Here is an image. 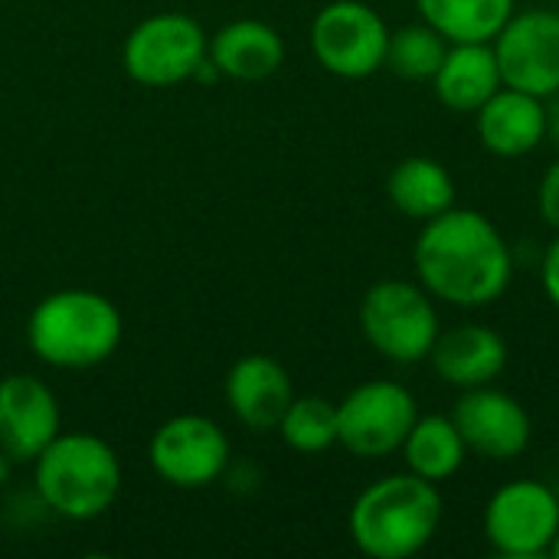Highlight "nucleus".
<instances>
[{
  "instance_id": "f8f14e48",
  "label": "nucleus",
  "mask_w": 559,
  "mask_h": 559,
  "mask_svg": "<svg viewBox=\"0 0 559 559\" xmlns=\"http://www.w3.org/2000/svg\"><path fill=\"white\" fill-rule=\"evenodd\" d=\"M452 419L468 445V452L491 459V462H511L527 452L534 423L531 413L521 406L518 396L488 386L462 390Z\"/></svg>"
},
{
  "instance_id": "39448f33",
  "label": "nucleus",
  "mask_w": 559,
  "mask_h": 559,
  "mask_svg": "<svg viewBox=\"0 0 559 559\" xmlns=\"http://www.w3.org/2000/svg\"><path fill=\"white\" fill-rule=\"evenodd\" d=\"M360 331L380 357L419 364L439 337V311L423 285L386 278L367 288L360 301Z\"/></svg>"
},
{
  "instance_id": "f257e3e1",
  "label": "nucleus",
  "mask_w": 559,
  "mask_h": 559,
  "mask_svg": "<svg viewBox=\"0 0 559 559\" xmlns=\"http://www.w3.org/2000/svg\"><path fill=\"white\" fill-rule=\"evenodd\" d=\"M413 262L419 285L459 308H485L498 301L514 275L511 246L501 229L478 210L452 206L426 219Z\"/></svg>"
},
{
  "instance_id": "9b49d317",
  "label": "nucleus",
  "mask_w": 559,
  "mask_h": 559,
  "mask_svg": "<svg viewBox=\"0 0 559 559\" xmlns=\"http://www.w3.org/2000/svg\"><path fill=\"white\" fill-rule=\"evenodd\" d=\"M151 468L174 488H206L229 465V439L206 416H174L167 419L147 449Z\"/></svg>"
},
{
  "instance_id": "7ed1b4c3",
  "label": "nucleus",
  "mask_w": 559,
  "mask_h": 559,
  "mask_svg": "<svg viewBox=\"0 0 559 559\" xmlns=\"http://www.w3.org/2000/svg\"><path fill=\"white\" fill-rule=\"evenodd\" d=\"M29 350L59 370H88L105 364L121 344V314L111 298L88 288L46 295L26 321Z\"/></svg>"
},
{
  "instance_id": "9d476101",
  "label": "nucleus",
  "mask_w": 559,
  "mask_h": 559,
  "mask_svg": "<svg viewBox=\"0 0 559 559\" xmlns=\"http://www.w3.org/2000/svg\"><path fill=\"white\" fill-rule=\"evenodd\" d=\"M501 82L508 88L531 92L537 98L559 95V13L537 10H514V16L501 26L491 39Z\"/></svg>"
},
{
  "instance_id": "4be33fe9",
  "label": "nucleus",
  "mask_w": 559,
  "mask_h": 559,
  "mask_svg": "<svg viewBox=\"0 0 559 559\" xmlns=\"http://www.w3.org/2000/svg\"><path fill=\"white\" fill-rule=\"evenodd\" d=\"M445 49H449L445 36H439L429 23H409V26L390 29L383 69L409 82H426V79L432 82Z\"/></svg>"
},
{
  "instance_id": "a878e982",
  "label": "nucleus",
  "mask_w": 559,
  "mask_h": 559,
  "mask_svg": "<svg viewBox=\"0 0 559 559\" xmlns=\"http://www.w3.org/2000/svg\"><path fill=\"white\" fill-rule=\"evenodd\" d=\"M10 468H13V462H10V455L0 449V488L7 485V478H10Z\"/></svg>"
},
{
  "instance_id": "b1692460",
  "label": "nucleus",
  "mask_w": 559,
  "mask_h": 559,
  "mask_svg": "<svg viewBox=\"0 0 559 559\" xmlns=\"http://www.w3.org/2000/svg\"><path fill=\"white\" fill-rule=\"evenodd\" d=\"M537 206H540V216L547 219V226H554L559 233V157L547 167V174L540 180Z\"/></svg>"
},
{
  "instance_id": "f03ea898",
  "label": "nucleus",
  "mask_w": 559,
  "mask_h": 559,
  "mask_svg": "<svg viewBox=\"0 0 559 559\" xmlns=\"http://www.w3.org/2000/svg\"><path fill=\"white\" fill-rule=\"evenodd\" d=\"M350 537L373 559L416 557L442 524V495L436 481L413 472L373 481L350 508Z\"/></svg>"
},
{
  "instance_id": "393cba45",
  "label": "nucleus",
  "mask_w": 559,
  "mask_h": 559,
  "mask_svg": "<svg viewBox=\"0 0 559 559\" xmlns=\"http://www.w3.org/2000/svg\"><path fill=\"white\" fill-rule=\"evenodd\" d=\"M540 282H544V292H547L550 305L559 308V233H557V239L547 246V252H544V262H540Z\"/></svg>"
},
{
  "instance_id": "f3484780",
  "label": "nucleus",
  "mask_w": 559,
  "mask_h": 559,
  "mask_svg": "<svg viewBox=\"0 0 559 559\" xmlns=\"http://www.w3.org/2000/svg\"><path fill=\"white\" fill-rule=\"evenodd\" d=\"M501 85L504 82L491 43H449L432 75L439 102L462 115H475Z\"/></svg>"
},
{
  "instance_id": "412c9836",
  "label": "nucleus",
  "mask_w": 559,
  "mask_h": 559,
  "mask_svg": "<svg viewBox=\"0 0 559 559\" xmlns=\"http://www.w3.org/2000/svg\"><path fill=\"white\" fill-rule=\"evenodd\" d=\"M518 0H416L423 23L445 43H491L514 16Z\"/></svg>"
},
{
  "instance_id": "2eb2a0df",
  "label": "nucleus",
  "mask_w": 559,
  "mask_h": 559,
  "mask_svg": "<svg viewBox=\"0 0 559 559\" xmlns=\"http://www.w3.org/2000/svg\"><path fill=\"white\" fill-rule=\"evenodd\" d=\"M295 400V386L288 370L262 354H249L233 364L226 373V403L233 416L252 432L278 429L285 409Z\"/></svg>"
},
{
  "instance_id": "aec40b11",
  "label": "nucleus",
  "mask_w": 559,
  "mask_h": 559,
  "mask_svg": "<svg viewBox=\"0 0 559 559\" xmlns=\"http://www.w3.org/2000/svg\"><path fill=\"white\" fill-rule=\"evenodd\" d=\"M400 452L413 475L436 485L459 475L468 459V445L452 416H419Z\"/></svg>"
},
{
  "instance_id": "4468645a",
  "label": "nucleus",
  "mask_w": 559,
  "mask_h": 559,
  "mask_svg": "<svg viewBox=\"0 0 559 559\" xmlns=\"http://www.w3.org/2000/svg\"><path fill=\"white\" fill-rule=\"evenodd\" d=\"M475 128L485 151L498 157H524L537 151L540 141L550 134V111L544 98L501 85L475 111Z\"/></svg>"
},
{
  "instance_id": "5701e85b",
  "label": "nucleus",
  "mask_w": 559,
  "mask_h": 559,
  "mask_svg": "<svg viewBox=\"0 0 559 559\" xmlns=\"http://www.w3.org/2000/svg\"><path fill=\"white\" fill-rule=\"evenodd\" d=\"M278 432L285 445L301 455L328 452L337 442V406L324 396H295L278 423Z\"/></svg>"
},
{
  "instance_id": "0eeeda50",
  "label": "nucleus",
  "mask_w": 559,
  "mask_h": 559,
  "mask_svg": "<svg viewBox=\"0 0 559 559\" xmlns=\"http://www.w3.org/2000/svg\"><path fill=\"white\" fill-rule=\"evenodd\" d=\"M206 56L210 43L203 26L183 13H157L141 20L121 46L124 72L151 88L193 79Z\"/></svg>"
},
{
  "instance_id": "dca6fc26",
  "label": "nucleus",
  "mask_w": 559,
  "mask_h": 559,
  "mask_svg": "<svg viewBox=\"0 0 559 559\" xmlns=\"http://www.w3.org/2000/svg\"><path fill=\"white\" fill-rule=\"evenodd\" d=\"M429 360L436 373L455 390H475L495 383L508 367V344L498 331L485 324H459L439 331Z\"/></svg>"
},
{
  "instance_id": "6e6552de",
  "label": "nucleus",
  "mask_w": 559,
  "mask_h": 559,
  "mask_svg": "<svg viewBox=\"0 0 559 559\" xmlns=\"http://www.w3.org/2000/svg\"><path fill=\"white\" fill-rule=\"evenodd\" d=\"M390 26L364 0H334L311 23L314 59L341 79H367L386 62Z\"/></svg>"
},
{
  "instance_id": "6ab92c4d",
  "label": "nucleus",
  "mask_w": 559,
  "mask_h": 559,
  "mask_svg": "<svg viewBox=\"0 0 559 559\" xmlns=\"http://www.w3.org/2000/svg\"><path fill=\"white\" fill-rule=\"evenodd\" d=\"M390 203L409 219H432L455 206V177L436 157H406L386 177Z\"/></svg>"
},
{
  "instance_id": "1a4fd4ad",
  "label": "nucleus",
  "mask_w": 559,
  "mask_h": 559,
  "mask_svg": "<svg viewBox=\"0 0 559 559\" xmlns=\"http://www.w3.org/2000/svg\"><path fill=\"white\" fill-rule=\"evenodd\" d=\"M559 534V498L534 478L498 488L485 508V537L501 557L534 559L550 554Z\"/></svg>"
},
{
  "instance_id": "ddd939ff",
  "label": "nucleus",
  "mask_w": 559,
  "mask_h": 559,
  "mask_svg": "<svg viewBox=\"0 0 559 559\" xmlns=\"http://www.w3.org/2000/svg\"><path fill=\"white\" fill-rule=\"evenodd\" d=\"M59 403L52 390L26 373L0 380V449L10 462H33L59 436Z\"/></svg>"
},
{
  "instance_id": "a211bd4d",
  "label": "nucleus",
  "mask_w": 559,
  "mask_h": 559,
  "mask_svg": "<svg viewBox=\"0 0 559 559\" xmlns=\"http://www.w3.org/2000/svg\"><path fill=\"white\" fill-rule=\"evenodd\" d=\"M210 62L236 82H259L285 62V43L262 20H233L210 39Z\"/></svg>"
},
{
  "instance_id": "20e7f679",
  "label": "nucleus",
  "mask_w": 559,
  "mask_h": 559,
  "mask_svg": "<svg viewBox=\"0 0 559 559\" xmlns=\"http://www.w3.org/2000/svg\"><path fill=\"white\" fill-rule=\"evenodd\" d=\"M33 465L43 504L69 521L102 518L121 488V465L115 449L88 432H59L33 459Z\"/></svg>"
},
{
  "instance_id": "bb28decb",
  "label": "nucleus",
  "mask_w": 559,
  "mask_h": 559,
  "mask_svg": "<svg viewBox=\"0 0 559 559\" xmlns=\"http://www.w3.org/2000/svg\"><path fill=\"white\" fill-rule=\"evenodd\" d=\"M550 557L559 559V534H557V540H554V547H550Z\"/></svg>"
},
{
  "instance_id": "423d86ee",
  "label": "nucleus",
  "mask_w": 559,
  "mask_h": 559,
  "mask_svg": "<svg viewBox=\"0 0 559 559\" xmlns=\"http://www.w3.org/2000/svg\"><path fill=\"white\" fill-rule=\"evenodd\" d=\"M416 419V396L403 383L370 380L337 403V442L357 459H386L403 449Z\"/></svg>"
}]
</instances>
